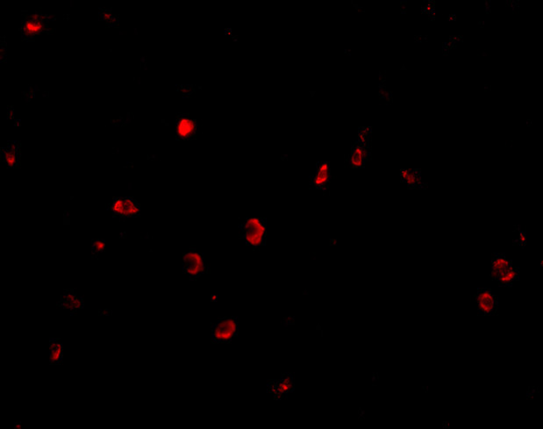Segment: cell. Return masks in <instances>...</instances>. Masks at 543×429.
I'll return each instance as SVG.
<instances>
[{
  "label": "cell",
  "mask_w": 543,
  "mask_h": 429,
  "mask_svg": "<svg viewBox=\"0 0 543 429\" xmlns=\"http://www.w3.org/2000/svg\"><path fill=\"white\" fill-rule=\"evenodd\" d=\"M475 299L477 303V311L481 315L491 316L497 314L498 299L497 295H495L490 289H477Z\"/></svg>",
  "instance_id": "4"
},
{
  "label": "cell",
  "mask_w": 543,
  "mask_h": 429,
  "mask_svg": "<svg viewBox=\"0 0 543 429\" xmlns=\"http://www.w3.org/2000/svg\"><path fill=\"white\" fill-rule=\"evenodd\" d=\"M60 306L67 310H79L83 307V301L76 292L67 291L61 296Z\"/></svg>",
  "instance_id": "11"
},
{
  "label": "cell",
  "mask_w": 543,
  "mask_h": 429,
  "mask_svg": "<svg viewBox=\"0 0 543 429\" xmlns=\"http://www.w3.org/2000/svg\"><path fill=\"white\" fill-rule=\"evenodd\" d=\"M105 250H106V241L100 239L93 240V243H92V253H93V256L98 258L99 254L104 253Z\"/></svg>",
  "instance_id": "18"
},
{
  "label": "cell",
  "mask_w": 543,
  "mask_h": 429,
  "mask_svg": "<svg viewBox=\"0 0 543 429\" xmlns=\"http://www.w3.org/2000/svg\"><path fill=\"white\" fill-rule=\"evenodd\" d=\"M520 278V270L519 268L513 266L508 271H506L503 275L497 278V283L500 287H507L513 285L514 282L519 280Z\"/></svg>",
  "instance_id": "14"
},
{
  "label": "cell",
  "mask_w": 543,
  "mask_h": 429,
  "mask_svg": "<svg viewBox=\"0 0 543 429\" xmlns=\"http://www.w3.org/2000/svg\"><path fill=\"white\" fill-rule=\"evenodd\" d=\"M112 213L119 217H134L140 213L138 203L131 198H118L111 205Z\"/></svg>",
  "instance_id": "7"
},
{
  "label": "cell",
  "mask_w": 543,
  "mask_h": 429,
  "mask_svg": "<svg viewBox=\"0 0 543 429\" xmlns=\"http://www.w3.org/2000/svg\"><path fill=\"white\" fill-rule=\"evenodd\" d=\"M239 332V322L234 317H223L212 327V340L214 344H227L236 336Z\"/></svg>",
  "instance_id": "2"
},
{
  "label": "cell",
  "mask_w": 543,
  "mask_h": 429,
  "mask_svg": "<svg viewBox=\"0 0 543 429\" xmlns=\"http://www.w3.org/2000/svg\"><path fill=\"white\" fill-rule=\"evenodd\" d=\"M240 235L244 242L252 248H259L265 244L267 238L266 220L251 217L240 225Z\"/></svg>",
  "instance_id": "1"
},
{
  "label": "cell",
  "mask_w": 543,
  "mask_h": 429,
  "mask_svg": "<svg viewBox=\"0 0 543 429\" xmlns=\"http://www.w3.org/2000/svg\"><path fill=\"white\" fill-rule=\"evenodd\" d=\"M176 127L178 137L182 140L193 138L198 131V125L195 119L187 115L178 117Z\"/></svg>",
  "instance_id": "9"
},
{
  "label": "cell",
  "mask_w": 543,
  "mask_h": 429,
  "mask_svg": "<svg viewBox=\"0 0 543 429\" xmlns=\"http://www.w3.org/2000/svg\"><path fill=\"white\" fill-rule=\"evenodd\" d=\"M19 154L18 149L15 145H9L6 149V152H3L4 161L7 165L14 167L16 166L17 162L19 161Z\"/></svg>",
  "instance_id": "16"
},
{
  "label": "cell",
  "mask_w": 543,
  "mask_h": 429,
  "mask_svg": "<svg viewBox=\"0 0 543 429\" xmlns=\"http://www.w3.org/2000/svg\"><path fill=\"white\" fill-rule=\"evenodd\" d=\"M379 373H377V372H375V373H374V374H373V375H372V376H371L372 383H377V382H378V381H379Z\"/></svg>",
  "instance_id": "20"
},
{
  "label": "cell",
  "mask_w": 543,
  "mask_h": 429,
  "mask_svg": "<svg viewBox=\"0 0 543 429\" xmlns=\"http://www.w3.org/2000/svg\"><path fill=\"white\" fill-rule=\"evenodd\" d=\"M402 182H404L409 188H416L421 186L422 177L418 169H402L400 173Z\"/></svg>",
  "instance_id": "13"
},
{
  "label": "cell",
  "mask_w": 543,
  "mask_h": 429,
  "mask_svg": "<svg viewBox=\"0 0 543 429\" xmlns=\"http://www.w3.org/2000/svg\"><path fill=\"white\" fill-rule=\"evenodd\" d=\"M540 267H542V266H543V261H542V260H540Z\"/></svg>",
  "instance_id": "25"
},
{
  "label": "cell",
  "mask_w": 543,
  "mask_h": 429,
  "mask_svg": "<svg viewBox=\"0 0 543 429\" xmlns=\"http://www.w3.org/2000/svg\"><path fill=\"white\" fill-rule=\"evenodd\" d=\"M183 271L191 279L201 277L206 271V264L200 252L190 250L184 254Z\"/></svg>",
  "instance_id": "3"
},
{
  "label": "cell",
  "mask_w": 543,
  "mask_h": 429,
  "mask_svg": "<svg viewBox=\"0 0 543 429\" xmlns=\"http://www.w3.org/2000/svg\"><path fill=\"white\" fill-rule=\"evenodd\" d=\"M513 262L511 261L507 255L501 253H497L492 255L491 259V269H490V276L493 280H497L501 275H503L506 271H508L511 267H513Z\"/></svg>",
  "instance_id": "10"
},
{
  "label": "cell",
  "mask_w": 543,
  "mask_h": 429,
  "mask_svg": "<svg viewBox=\"0 0 543 429\" xmlns=\"http://www.w3.org/2000/svg\"><path fill=\"white\" fill-rule=\"evenodd\" d=\"M449 425H450V424H449V422L447 421V420L444 421V422H442V427H444V428H448V427H449Z\"/></svg>",
  "instance_id": "22"
},
{
  "label": "cell",
  "mask_w": 543,
  "mask_h": 429,
  "mask_svg": "<svg viewBox=\"0 0 543 429\" xmlns=\"http://www.w3.org/2000/svg\"><path fill=\"white\" fill-rule=\"evenodd\" d=\"M43 27H44L43 19H40L39 17H31L24 23V33L27 35L36 34V33H40V31L43 29Z\"/></svg>",
  "instance_id": "15"
},
{
  "label": "cell",
  "mask_w": 543,
  "mask_h": 429,
  "mask_svg": "<svg viewBox=\"0 0 543 429\" xmlns=\"http://www.w3.org/2000/svg\"><path fill=\"white\" fill-rule=\"evenodd\" d=\"M538 393V388H534V387H529L527 392V399H533L535 393Z\"/></svg>",
  "instance_id": "19"
},
{
  "label": "cell",
  "mask_w": 543,
  "mask_h": 429,
  "mask_svg": "<svg viewBox=\"0 0 543 429\" xmlns=\"http://www.w3.org/2000/svg\"><path fill=\"white\" fill-rule=\"evenodd\" d=\"M359 414H360V418H361V419H363V418H364V414H365V412H364V410H359Z\"/></svg>",
  "instance_id": "21"
},
{
  "label": "cell",
  "mask_w": 543,
  "mask_h": 429,
  "mask_svg": "<svg viewBox=\"0 0 543 429\" xmlns=\"http://www.w3.org/2000/svg\"><path fill=\"white\" fill-rule=\"evenodd\" d=\"M63 345L58 339H51L49 344V361L51 364H59L63 362Z\"/></svg>",
  "instance_id": "12"
},
{
  "label": "cell",
  "mask_w": 543,
  "mask_h": 429,
  "mask_svg": "<svg viewBox=\"0 0 543 429\" xmlns=\"http://www.w3.org/2000/svg\"><path fill=\"white\" fill-rule=\"evenodd\" d=\"M14 428H21V423L16 422L14 424Z\"/></svg>",
  "instance_id": "23"
},
{
  "label": "cell",
  "mask_w": 543,
  "mask_h": 429,
  "mask_svg": "<svg viewBox=\"0 0 543 429\" xmlns=\"http://www.w3.org/2000/svg\"><path fill=\"white\" fill-rule=\"evenodd\" d=\"M422 389H423V391H424L425 393H428V391H429V387H426V385H425V387H422Z\"/></svg>",
  "instance_id": "24"
},
{
  "label": "cell",
  "mask_w": 543,
  "mask_h": 429,
  "mask_svg": "<svg viewBox=\"0 0 543 429\" xmlns=\"http://www.w3.org/2000/svg\"><path fill=\"white\" fill-rule=\"evenodd\" d=\"M369 156V143L357 140L349 155V164L352 168H363Z\"/></svg>",
  "instance_id": "8"
},
{
  "label": "cell",
  "mask_w": 543,
  "mask_h": 429,
  "mask_svg": "<svg viewBox=\"0 0 543 429\" xmlns=\"http://www.w3.org/2000/svg\"><path fill=\"white\" fill-rule=\"evenodd\" d=\"M514 243L522 248H525L527 244V234L526 231H524L523 229L520 228V226H515Z\"/></svg>",
  "instance_id": "17"
},
{
  "label": "cell",
  "mask_w": 543,
  "mask_h": 429,
  "mask_svg": "<svg viewBox=\"0 0 543 429\" xmlns=\"http://www.w3.org/2000/svg\"><path fill=\"white\" fill-rule=\"evenodd\" d=\"M332 178L331 166L328 162H319L317 163L315 171L310 180V185L314 190H319L326 192L329 188Z\"/></svg>",
  "instance_id": "5"
},
{
  "label": "cell",
  "mask_w": 543,
  "mask_h": 429,
  "mask_svg": "<svg viewBox=\"0 0 543 429\" xmlns=\"http://www.w3.org/2000/svg\"><path fill=\"white\" fill-rule=\"evenodd\" d=\"M294 387H295V383H294L293 376L290 374H284L283 376L280 377L279 379L272 380L271 382L268 383L267 387H268V392L275 399L281 400L283 398H286L290 393H293L294 391Z\"/></svg>",
  "instance_id": "6"
}]
</instances>
